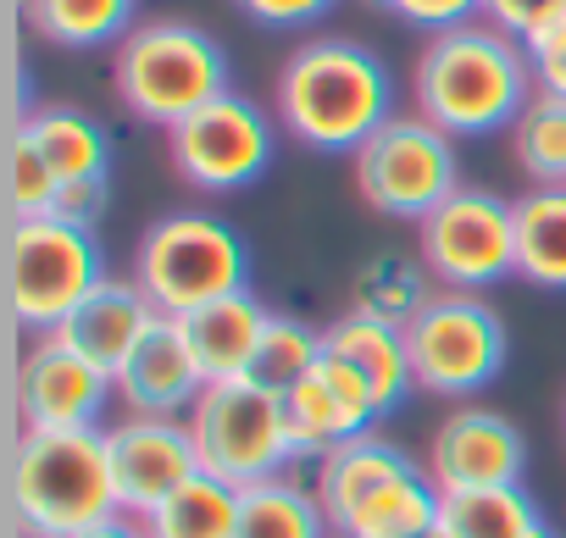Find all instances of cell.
<instances>
[{
  "label": "cell",
  "mask_w": 566,
  "mask_h": 538,
  "mask_svg": "<svg viewBox=\"0 0 566 538\" xmlns=\"http://www.w3.org/2000/svg\"><path fill=\"white\" fill-rule=\"evenodd\" d=\"M272 117L306 150L356 156L395 117V73L361 40H301L272 78Z\"/></svg>",
  "instance_id": "cell-1"
},
{
  "label": "cell",
  "mask_w": 566,
  "mask_h": 538,
  "mask_svg": "<svg viewBox=\"0 0 566 538\" xmlns=\"http://www.w3.org/2000/svg\"><path fill=\"white\" fill-rule=\"evenodd\" d=\"M533 89L538 84L527 51L483 18L428 34L411 62V112L444 128L450 139L505 134L533 101Z\"/></svg>",
  "instance_id": "cell-2"
},
{
  "label": "cell",
  "mask_w": 566,
  "mask_h": 538,
  "mask_svg": "<svg viewBox=\"0 0 566 538\" xmlns=\"http://www.w3.org/2000/svg\"><path fill=\"white\" fill-rule=\"evenodd\" d=\"M123 516L106 455V428L12 433L7 450V527L23 538H78Z\"/></svg>",
  "instance_id": "cell-3"
},
{
  "label": "cell",
  "mask_w": 566,
  "mask_h": 538,
  "mask_svg": "<svg viewBox=\"0 0 566 538\" xmlns=\"http://www.w3.org/2000/svg\"><path fill=\"white\" fill-rule=\"evenodd\" d=\"M112 89L128 117L172 128L228 95V51L189 18H139L112 51Z\"/></svg>",
  "instance_id": "cell-4"
},
{
  "label": "cell",
  "mask_w": 566,
  "mask_h": 538,
  "mask_svg": "<svg viewBox=\"0 0 566 538\" xmlns=\"http://www.w3.org/2000/svg\"><path fill=\"white\" fill-rule=\"evenodd\" d=\"M134 284L161 317H189L250 289V250L239 228L211 211H167L134 244Z\"/></svg>",
  "instance_id": "cell-5"
},
{
  "label": "cell",
  "mask_w": 566,
  "mask_h": 538,
  "mask_svg": "<svg viewBox=\"0 0 566 538\" xmlns=\"http://www.w3.org/2000/svg\"><path fill=\"white\" fill-rule=\"evenodd\" d=\"M184 422H189L200 472H211V477H222L233 488L283 477L295 461H306L283 394H272V389H261L250 378L206 383V394L195 400V411Z\"/></svg>",
  "instance_id": "cell-6"
},
{
  "label": "cell",
  "mask_w": 566,
  "mask_h": 538,
  "mask_svg": "<svg viewBox=\"0 0 566 538\" xmlns=\"http://www.w3.org/2000/svg\"><path fill=\"white\" fill-rule=\"evenodd\" d=\"M106 284V255L90 228L62 217H12L7 222V300L23 334H56L90 289Z\"/></svg>",
  "instance_id": "cell-7"
},
{
  "label": "cell",
  "mask_w": 566,
  "mask_h": 538,
  "mask_svg": "<svg viewBox=\"0 0 566 538\" xmlns=\"http://www.w3.org/2000/svg\"><path fill=\"white\" fill-rule=\"evenodd\" d=\"M356 194L373 217L389 222H422L433 205H444L461 189L455 139L433 128L417 112H395L356 156H350Z\"/></svg>",
  "instance_id": "cell-8"
},
{
  "label": "cell",
  "mask_w": 566,
  "mask_h": 538,
  "mask_svg": "<svg viewBox=\"0 0 566 538\" xmlns=\"http://www.w3.org/2000/svg\"><path fill=\"white\" fill-rule=\"evenodd\" d=\"M406 350H411L417 394L467 400V394H483L505 372L511 334H505V317L483 295L433 289V300L406 328Z\"/></svg>",
  "instance_id": "cell-9"
},
{
  "label": "cell",
  "mask_w": 566,
  "mask_h": 538,
  "mask_svg": "<svg viewBox=\"0 0 566 538\" xmlns=\"http://www.w3.org/2000/svg\"><path fill=\"white\" fill-rule=\"evenodd\" d=\"M417 261L439 289L483 295L516 278V205L483 183H461L417 222Z\"/></svg>",
  "instance_id": "cell-10"
},
{
  "label": "cell",
  "mask_w": 566,
  "mask_h": 538,
  "mask_svg": "<svg viewBox=\"0 0 566 538\" xmlns=\"http://www.w3.org/2000/svg\"><path fill=\"white\" fill-rule=\"evenodd\" d=\"M272 150H277V117H266V106H255L239 89L206 101L200 112L167 128V161L200 194L250 189L272 167Z\"/></svg>",
  "instance_id": "cell-11"
},
{
  "label": "cell",
  "mask_w": 566,
  "mask_h": 538,
  "mask_svg": "<svg viewBox=\"0 0 566 538\" xmlns=\"http://www.w3.org/2000/svg\"><path fill=\"white\" fill-rule=\"evenodd\" d=\"M112 378L90 367L78 350H67L56 334H40L18 350L12 372V433H73L101 428V411L112 400Z\"/></svg>",
  "instance_id": "cell-12"
},
{
  "label": "cell",
  "mask_w": 566,
  "mask_h": 538,
  "mask_svg": "<svg viewBox=\"0 0 566 538\" xmlns=\"http://www.w3.org/2000/svg\"><path fill=\"white\" fill-rule=\"evenodd\" d=\"M422 466L439 483V494L489 488V483H522L527 477V439H522V428L505 411L467 400L433 428Z\"/></svg>",
  "instance_id": "cell-13"
},
{
  "label": "cell",
  "mask_w": 566,
  "mask_h": 538,
  "mask_svg": "<svg viewBox=\"0 0 566 538\" xmlns=\"http://www.w3.org/2000/svg\"><path fill=\"white\" fill-rule=\"evenodd\" d=\"M106 455L117 477V505L139 521L200 472L184 416H123L106 428Z\"/></svg>",
  "instance_id": "cell-14"
},
{
  "label": "cell",
  "mask_w": 566,
  "mask_h": 538,
  "mask_svg": "<svg viewBox=\"0 0 566 538\" xmlns=\"http://www.w3.org/2000/svg\"><path fill=\"white\" fill-rule=\"evenodd\" d=\"M128 416H189L206 394V372L195 361V345L178 317H156L150 334L134 345V356L112 378Z\"/></svg>",
  "instance_id": "cell-15"
},
{
  "label": "cell",
  "mask_w": 566,
  "mask_h": 538,
  "mask_svg": "<svg viewBox=\"0 0 566 538\" xmlns=\"http://www.w3.org/2000/svg\"><path fill=\"white\" fill-rule=\"evenodd\" d=\"M283 405H290V422H295V439H301L306 455H328V450L373 433L378 416H384L373 389L334 356H323L290 394H283Z\"/></svg>",
  "instance_id": "cell-16"
},
{
  "label": "cell",
  "mask_w": 566,
  "mask_h": 538,
  "mask_svg": "<svg viewBox=\"0 0 566 538\" xmlns=\"http://www.w3.org/2000/svg\"><path fill=\"white\" fill-rule=\"evenodd\" d=\"M417 472H422V466H417L395 439H384V433L373 428V433H361V439H350V444L317 455L312 488H317V499H323V510H328V521H334V538H339L384 488H395V483H406V477H417Z\"/></svg>",
  "instance_id": "cell-17"
},
{
  "label": "cell",
  "mask_w": 566,
  "mask_h": 538,
  "mask_svg": "<svg viewBox=\"0 0 566 538\" xmlns=\"http://www.w3.org/2000/svg\"><path fill=\"white\" fill-rule=\"evenodd\" d=\"M161 312L150 306V295L134 278H106L101 289L84 295V306L56 328V339L67 350H78L90 367H101L106 378H117V367L134 356V345L150 334Z\"/></svg>",
  "instance_id": "cell-18"
},
{
  "label": "cell",
  "mask_w": 566,
  "mask_h": 538,
  "mask_svg": "<svg viewBox=\"0 0 566 538\" xmlns=\"http://www.w3.org/2000/svg\"><path fill=\"white\" fill-rule=\"evenodd\" d=\"M323 356L345 361L378 400V411L389 416L406 394H417V378H411V350H406V328H389L378 317H356L345 312L339 323L323 328Z\"/></svg>",
  "instance_id": "cell-19"
},
{
  "label": "cell",
  "mask_w": 566,
  "mask_h": 538,
  "mask_svg": "<svg viewBox=\"0 0 566 538\" xmlns=\"http://www.w3.org/2000/svg\"><path fill=\"white\" fill-rule=\"evenodd\" d=\"M266 317H272V312H266L250 289L222 295V300H211V306L178 317L184 334H189V345H195V361H200L206 383H228V378H244V372H250Z\"/></svg>",
  "instance_id": "cell-20"
},
{
  "label": "cell",
  "mask_w": 566,
  "mask_h": 538,
  "mask_svg": "<svg viewBox=\"0 0 566 538\" xmlns=\"http://www.w3.org/2000/svg\"><path fill=\"white\" fill-rule=\"evenodd\" d=\"M40 156L45 167L62 178V183H78V178H106L112 172V134L84 112V106H34L12 123Z\"/></svg>",
  "instance_id": "cell-21"
},
{
  "label": "cell",
  "mask_w": 566,
  "mask_h": 538,
  "mask_svg": "<svg viewBox=\"0 0 566 538\" xmlns=\"http://www.w3.org/2000/svg\"><path fill=\"white\" fill-rule=\"evenodd\" d=\"M511 205H516V278L566 295V183H527Z\"/></svg>",
  "instance_id": "cell-22"
},
{
  "label": "cell",
  "mask_w": 566,
  "mask_h": 538,
  "mask_svg": "<svg viewBox=\"0 0 566 538\" xmlns=\"http://www.w3.org/2000/svg\"><path fill=\"white\" fill-rule=\"evenodd\" d=\"M18 18L34 40L56 51H117L123 34L139 23L134 0H18Z\"/></svg>",
  "instance_id": "cell-23"
},
{
  "label": "cell",
  "mask_w": 566,
  "mask_h": 538,
  "mask_svg": "<svg viewBox=\"0 0 566 538\" xmlns=\"http://www.w3.org/2000/svg\"><path fill=\"white\" fill-rule=\"evenodd\" d=\"M233 538H334V521L312 483L301 477H266L239 488V527Z\"/></svg>",
  "instance_id": "cell-24"
},
{
  "label": "cell",
  "mask_w": 566,
  "mask_h": 538,
  "mask_svg": "<svg viewBox=\"0 0 566 538\" xmlns=\"http://www.w3.org/2000/svg\"><path fill=\"white\" fill-rule=\"evenodd\" d=\"M433 273L422 261H406V255H373L356 284H350V312L356 317H378L389 328H411L417 312L433 300Z\"/></svg>",
  "instance_id": "cell-25"
},
{
  "label": "cell",
  "mask_w": 566,
  "mask_h": 538,
  "mask_svg": "<svg viewBox=\"0 0 566 538\" xmlns=\"http://www.w3.org/2000/svg\"><path fill=\"white\" fill-rule=\"evenodd\" d=\"M233 527H239V488L211 472H195L178 494H167L145 516L150 538H233Z\"/></svg>",
  "instance_id": "cell-26"
},
{
  "label": "cell",
  "mask_w": 566,
  "mask_h": 538,
  "mask_svg": "<svg viewBox=\"0 0 566 538\" xmlns=\"http://www.w3.org/2000/svg\"><path fill=\"white\" fill-rule=\"evenodd\" d=\"M455 538H527L533 527H544L533 494L522 483H489V488H455L444 494V516H439Z\"/></svg>",
  "instance_id": "cell-27"
},
{
  "label": "cell",
  "mask_w": 566,
  "mask_h": 538,
  "mask_svg": "<svg viewBox=\"0 0 566 538\" xmlns=\"http://www.w3.org/2000/svg\"><path fill=\"white\" fill-rule=\"evenodd\" d=\"M511 134V161L527 183H566V101L533 89V101L516 112Z\"/></svg>",
  "instance_id": "cell-28"
},
{
  "label": "cell",
  "mask_w": 566,
  "mask_h": 538,
  "mask_svg": "<svg viewBox=\"0 0 566 538\" xmlns=\"http://www.w3.org/2000/svg\"><path fill=\"white\" fill-rule=\"evenodd\" d=\"M317 361H323V334H317L312 323L290 317V312H272L244 378L261 383V389H272V394H290Z\"/></svg>",
  "instance_id": "cell-29"
},
{
  "label": "cell",
  "mask_w": 566,
  "mask_h": 538,
  "mask_svg": "<svg viewBox=\"0 0 566 538\" xmlns=\"http://www.w3.org/2000/svg\"><path fill=\"white\" fill-rule=\"evenodd\" d=\"M56 194H62V178L45 167V156L12 128V139H7V205H12V217H51V205H56Z\"/></svg>",
  "instance_id": "cell-30"
},
{
  "label": "cell",
  "mask_w": 566,
  "mask_h": 538,
  "mask_svg": "<svg viewBox=\"0 0 566 538\" xmlns=\"http://www.w3.org/2000/svg\"><path fill=\"white\" fill-rule=\"evenodd\" d=\"M478 18L494 23L500 34H511V40L527 51L538 34H549V29L566 18V0H483Z\"/></svg>",
  "instance_id": "cell-31"
},
{
  "label": "cell",
  "mask_w": 566,
  "mask_h": 538,
  "mask_svg": "<svg viewBox=\"0 0 566 538\" xmlns=\"http://www.w3.org/2000/svg\"><path fill=\"white\" fill-rule=\"evenodd\" d=\"M378 12L400 18L406 29H422V34H444L455 23H472L483 12V0H373Z\"/></svg>",
  "instance_id": "cell-32"
},
{
  "label": "cell",
  "mask_w": 566,
  "mask_h": 538,
  "mask_svg": "<svg viewBox=\"0 0 566 538\" xmlns=\"http://www.w3.org/2000/svg\"><path fill=\"white\" fill-rule=\"evenodd\" d=\"M233 7L261 29H312L339 7V0H233Z\"/></svg>",
  "instance_id": "cell-33"
},
{
  "label": "cell",
  "mask_w": 566,
  "mask_h": 538,
  "mask_svg": "<svg viewBox=\"0 0 566 538\" xmlns=\"http://www.w3.org/2000/svg\"><path fill=\"white\" fill-rule=\"evenodd\" d=\"M106 205H112V178H78V183H62L51 217H62V222L95 233V222L106 217Z\"/></svg>",
  "instance_id": "cell-34"
},
{
  "label": "cell",
  "mask_w": 566,
  "mask_h": 538,
  "mask_svg": "<svg viewBox=\"0 0 566 538\" xmlns=\"http://www.w3.org/2000/svg\"><path fill=\"white\" fill-rule=\"evenodd\" d=\"M527 62H533V84L544 95H560L566 101V18L527 45Z\"/></svg>",
  "instance_id": "cell-35"
},
{
  "label": "cell",
  "mask_w": 566,
  "mask_h": 538,
  "mask_svg": "<svg viewBox=\"0 0 566 538\" xmlns=\"http://www.w3.org/2000/svg\"><path fill=\"white\" fill-rule=\"evenodd\" d=\"M78 538H150V532H145L139 516L123 510V516H112V521H101V527H90V532H78Z\"/></svg>",
  "instance_id": "cell-36"
},
{
  "label": "cell",
  "mask_w": 566,
  "mask_h": 538,
  "mask_svg": "<svg viewBox=\"0 0 566 538\" xmlns=\"http://www.w3.org/2000/svg\"><path fill=\"white\" fill-rule=\"evenodd\" d=\"M422 538H455V532H450V527L439 521V527H433V532H422Z\"/></svg>",
  "instance_id": "cell-37"
},
{
  "label": "cell",
  "mask_w": 566,
  "mask_h": 538,
  "mask_svg": "<svg viewBox=\"0 0 566 538\" xmlns=\"http://www.w3.org/2000/svg\"><path fill=\"white\" fill-rule=\"evenodd\" d=\"M527 538H560V532H555V527H533Z\"/></svg>",
  "instance_id": "cell-38"
},
{
  "label": "cell",
  "mask_w": 566,
  "mask_h": 538,
  "mask_svg": "<svg viewBox=\"0 0 566 538\" xmlns=\"http://www.w3.org/2000/svg\"><path fill=\"white\" fill-rule=\"evenodd\" d=\"M12 538H23V532H12Z\"/></svg>",
  "instance_id": "cell-39"
}]
</instances>
